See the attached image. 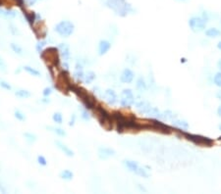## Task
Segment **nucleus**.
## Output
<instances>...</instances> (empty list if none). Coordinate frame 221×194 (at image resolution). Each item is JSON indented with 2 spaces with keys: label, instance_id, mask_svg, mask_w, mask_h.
<instances>
[{
  "label": "nucleus",
  "instance_id": "1",
  "mask_svg": "<svg viewBox=\"0 0 221 194\" xmlns=\"http://www.w3.org/2000/svg\"><path fill=\"white\" fill-rule=\"evenodd\" d=\"M105 3L109 8L120 16H126L132 11V7L125 0H105Z\"/></svg>",
  "mask_w": 221,
  "mask_h": 194
},
{
  "label": "nucleus",
  "instance_id": "2",
  "mask_svg": "<svg viewBox=\"0 0 221 194\" xmlns=\"http://www.w3.org/2000/svg\"><path fill=\"white\" fill-rule=\"evenodd\" d=\"M206 23H208V18L205 15L204 16H193L189 20V27L190 29L194 31V33H201V31L205 30L206 27Z\"/></svg>",
  "mask_w": 221,
  "mask_h": 194
},
{
  "label": "nucleus",
  "instance_id": "3",
  "mask_svg": "<svg viewBox=\"0 0 221 194\" xmlns=\"http://www.w3.org/2000/svg\"><path fill=\"white\" fill-rule=\"evenodd\" d=\"M55 31L63 37H68L74 33V25L70 21H61L55 26Z\"/></svg>",
  "mask_w": 221,
  "mask_h": 194
},
{
  "label": "nucleus",
  "instance_id": "4",
  "mask_svg": "<svg viewBox=\"0 0 221 194\" xmlns=\"http://www.w3.org/2000/svg\"><path fill=\"white\" fill-rule=\"evenodd\" d=\"M123 163L130 172H135L136 175L142 176V178H148V174L147 172V171H145L144 168L140 167V165H139L137 162L131 161V160H125Z\"/></svg>",
  "mask_w": 221,
  "mask_h": 194
},
{
  "label": "nucleus",
  "instance_id": "5",
  "mask_svg": "<svg viewBox=\"0 0 221 194\" xmlns=\"http://www.w3.org/2000/svg\"><path fill=\"white\" fill-rule=\"evenodd\" d=\"M135 103V96L131 89H124L121 93L120 104L125 108H130Z\"/></svg>",
  "mask_w": 221,
  "mask_h": 194
},
{
  "label": "nucleus",
  "instance_id": "6",
  "mask_svg": "<svg viewBox=\"0 0 221 194\" xmlns=\"http://www.w3.org/2000/svg\"><path fill=\"white\" fill-rule=\"evenodd\" d=\"M73 91L80 97V99L83 101V103L85 104V108H92L94 107V99H92L90 95L85 92V90L82 89V88H73Z\"/></svg>",
  "mask_w": 221,
  "mask_h": 194
},
{
  "label": "nucleus",
  "instance_id": "7",
  "mask_svg": "<svg viewBox=\"0 0 221 194\" xmlns=\"http://www.w3.org/2000/svg\"><path fill=\"white\" fill-rule=\"evenodd\" d=\"M189 140L193 141V142L199 144V145H210L212 143V140L209 139L208 137H205L202 135H186Z\"/></svg>",
  "mask_w": 221,
  "mask_h": 194
},
{
  "label": "nucleus",
  "instance_id": "8",
  "mask_svg": "<svg viewBox=\"0 0 221 194\" xmlns=\"http://www.w3.org/2000/svg\"><path fill=\"white\" fill-rule=\"evenodd\" d=\"M57 50L55 48H49L47 50H45L44 53L42 54V58L44 59V61L46 62L48 60V64H57L58 62V58H57V54H56Z\"/></svg>",
  "mask_w": 221,
  "mask_h": 194
},
{
  "label": "nucleus",
  "instance_id": "9",
  "mask_svg": "<svg viewBox=\"0 0 221 194\" xmlns=\"http://www.w3.org/2000/svg\"><path fill=\"white\" fill-rule=\"evenodd\" d=\"M135 74L130 69H125L120 76V80L124 83H131L134 80Z\"/></svg>",
  "mask_w": 221,
  "mask_h": 194
},
{
  "label": "nucleus",
  "instance_id": "10",
  "mask_svg": "<svg viewBox=\"0 0 221 194\" xmlns=\"http://www.w3.org/2000/svg\"><path fill=\"white\" fill-rule=\"evenodd\" d=\"M115 155V151L108 147H100L98 149V156L102 160H106Z\"/></svg>",
  "mask_w": 221,
  "mask_h": 194
},
{
  "label": "nucleus",
  "instance_id": "11",
  "mask_svg": "<svg viewBox=\"0 0 221 194\" xmlns=\"http://www.w3.org/2000/svg\"><path fill=\"white\" fill-rule=\"evenodd\" d=\"M136 108L138 109V111L142 113V114H145L148 115V113L149 112V110L151 109V105L148 103V101L142 100L140 102H138L136 104Z\"/></svg>",
  "mask_w": 221,
  "mask_h": 194
},
{
  "label": "nucleus",
  "instance_id": "12",
  "mask_svg": "<svg viewBox=\"0 0 221 194\" xmlns=\"http://www.w3.org/2000/svg\"><path fill=\"white\" fill-rule=\"evenodd\" d=\"M104 98H105V100L107 101V103L111 104V105H114L117 101H118V98H117V94L115 93V91L112 90V89L105 90V92H104Z\"/></svg>",
  "mask_w": 221,
  "mask_h": 194
},
{
  "label": "nucleus",
  "instance_id": "13",
  "mask_svg": "<svg viewBox=\"0 0 221 194\" xmlns=\"http://www.w3.org/2000/svg\"><path fill=\"white\" fill-rule=\"evenodd\" d=\"M111 48V43L107 40H100L98 44V54L99 55H104L106 54L109 49Z\"/></svg>",
  "mask_w": 221,
  "mask_h": 194
},
{
  "label": "nucleus",
  "instance_id": "14",
  "mask_svg": "<svg viewBox=\"0 0 221 194\" xmlns=\"http://www.w3.org/2000/svg\"><path fill=\"white\" fill-rule=\"evenodd\" d=\"M55 144H56V146L58 147L59 149L66 155V156H68V157H73L74 156V152H73V151L71 150L67 145H65V144H64L63 142H61V141L57 140V141H55Z\"/></svg>",
  "mask_w": 221,
  "mask_h": 194
},
{
  "label": "nucleus",
  "instance_id": "15",
  "mask_svg": "<svg viewBox=\"0 0 221 194\" xmlns=\"http://www.w3.org/2000/svg\"><path fill=\"white\" fill-rule=\"evenodd\" d=\"M172 125L175 126V128L179 129L181 130H187L189 129V123L184 121V120H181V119H174L172 121Z\"/></svg>",
  "mask_w": 221,
  "mask_h": 194
},
{
  "label": "nucleus",
  "instance_id": "16",
  "mask_svg": "<svg viewBox=\"0 0 221 194\" xmlns=\"http://www.w3.org/2000/svg\"><path fill=\"white\" fill-rule=\"evenodd\" d=\"M59 50L61 52L62 57L65 61H68L70 59V48L66 43H61L59 45Z\"/></svg>",
  "mask_w": 221,
  "mask_h": 194
},
{
  "label": "nucleus",
  "instance_id": "17",
  "mask_svg": "<svg viewBox=\"0 0 221 194\" xmlns=\"http://www.w3.org/2000/svg\"><path fill=\"white\" fill-rule=\"evenodd\" d=\"M205 35L208 37H217L220 35V30L218 29H216V28H209L205 31Z\"/></svg>",
  "mask_w": 221,
  "mask_h": 194
},
{
  "label": "nucleus",
  "instance_id": "18",
  "mask_svg": "<svg viewBox=\"0 0 221 194\" xmlns=\"http://www.w3.org/2000/svg\"><path fill=\"white\" fill-rule=\"evenodd\" d=\"M74 174L70 170H64L60 172V178L62 179H65V181H71L73 178Z\"/></svg>",
  "mask_w": 221,
  "mask_h": 194
},
{
  "label": "nucleus",
  "instance_id": "19",
  "mask_svg": "<svg viewBox=\"0 0 221 194\" xmlns=\"http://www.w3.org/2000/svg\"><path fill=\"white\" fill-rule=\"evenodd\" d=\"M148 116L151 118H161L162 117V114L159 112V110L157 108L155 107H151V109L149 110V112L148 113Z\"/></svg>",
  "mask_w": 221,
  "mask_h": 194
},
{
  "label": "nucleus",
  "instance_id": "20",
  "mask_svg": "<svg viewBox=\"0 0 221 194\" xmlns=\"http://www.w3.org/2000/svg\"><path fill=\"white\" fill-rule=\"evenodd\" d=\"M136 86L140 91H145V90H147V88H148L147 83H145V80L142 79V77H139V79H138Z\"/></svg>",
  "mask_w": 221,
  "mask_h": 194
},
{
  "label": "nucleus",
  "instance_id": "21",
  "mask_svg": "<svg viewBox=\"0 0 221 194\" xmlns=\"http://www.w3.org/2000/svg\"><path fill=\"white\" fill-rule=\"evenodd\" d=\"M95 80V74L94 72H88L84 76V80L85 83H91Z\"/></svg>",
  "mask_w": 221,
  "mask_h": 194
},
{
  "label": "nucleus",
  "instance_id": "22",
  "mask_svg": "<svg viewBox=\"0 0 221 194\" xmlns=\"http://www.w3.org/2000/svg\"><path fill=\"white\" fill-rule=\"evenodd\" d=\"M24 70L26 71L27 73H28L30 75L34 76V77H40V73L38 72L37 70H35L34 68H31L30 66H25Z\"/></svg>",
  "mask_w": 221,
  "mask_h": 194
},
{
  "label": "nucleus",
  "instance_id": "23",
  "mask_svg": "<svg viewBox=\"0 0 221 194\" xmlns=\"http://www.w3.org/2000/svg\"><path fill=\"white\" fill-rule=\"evenodd\" d=\"M15 94H16V96L20 97V98H28V97L31 96L30 91H28L26 89H19V90H17L16 92H15Z\"/></svg>",
  "mask_w": 221,
  "mask_h": 194
},
{
  "label": "nucleus",
  "instance_id": "24",
  "mask_svg": "<svg viewBox=\"0 0 221 194\" xmlns=\"http://www.w3.org/2000/svg\"><path fill=\"white\" fill-rule=\"evenodd\" d=\"M74 75H75V77H77V79L84 80V76H85V74H84V72H83V68H82L81 66L79 67V65H77V66H76V70H75Z\"/></svg>",
  "mask_w": 221,
  "mask_h": 194
},
{
  "label": "nucleus",
  "instance_id": "25",
  "mask_svg": "<svg viewBox=\"0 0 221 194\" xmlns=\"http://www.w3.org/2000/svg\"><path fill=\"white\" fill-rule=\"evenodd\" d=\"M47 129H51V132H53L56 135H58L59 136H65L66 135V132L60 128H53V126H47Z\"/></svg>",
  "mask_w": 221,
  "mask_h": 194
},
{
  "label": "nucleus",
  "instance_id": "26",
  "mask_svg": "<svg viewBox=\"0 0 221 194\" xmlns=\"http://www.w3.org/2000/svg\"><path fill=\"white\" fill-rule=\"evenodd\" d=\"M162 117L164 118V119H166V120H169V121H171L172 122L174 119H176L177 118V116L176 115H174V113L173 112H171V111H165L164 113H163L162 114Z\"/></svg>",
  "mask_w": 221,
  "mask_h": 194
},
{
  "label": "nucleus",
  "instance_id": "27",
  "mask_svg": "<svg viewBox=\"0 0 221 194\" xmlns=\"http://www.w3.org/2000/svg\"><path fill=\"white\" fill-rule=\"evenodd\" d=\"M213 83L216 86L221 87V71H219L218 73L215 74V76L213 77Z\"/></svg>",
  "mask_w": 221,
  "mask_h": 194
},
{
  "label": "nucleus",
  "instance_id": "28",
  "mask_svg": "<svg viewBox=\"0 0 221 194\" xmlns=\"http://www.w3.org/2000/svg\"><path fill=\"white\" fill-rule=\"evenodd\" d=\"M52 119H53V121H54L55 123H62V122H63L62 114H61V113H58V112L53 114Z\"/></svg>",
  "mask_w": 221,
  "mask_h": 194
},
{
  "label": "nucleus",
  "instance_id": "29",
  "mask_svg": "<svg viewBox=\"0 0 221 194\" xmlns=\"http://www.w3.org/2000/svg\"><path fill=\"white\" fill-rule=\"evenodd\" d=\"M24 136L26 137V139H27L30 143H33V142H34L35 140H37V136H35L34 135H33V133L26 132V133H25V135H24Z\"/></svg>",
  "mask_w": 221,
  "mask_h": 194
},
{
  "label": "nucleus",
  "instance_id": "30",
  "mask_svg": "<svg viewBox=\"0 0 221 194\" xmlns=\"http://www.w3.org/2000/svg\"><path fill=\"white\" fill-rule=\"evenodd\" d=\"M11 48L13 49V51H14V52L17 53V54H19V55H22V54H23V49L21 48L18 44L12 43V44H11Z\"/></svg>",
  "mask_w": 221,
  "mask_h": 194
},
{
  "label": "nucleus",
  "instance_id": "31",
  "mask_svg": "<svg viewBox=\"0 0 221 194\" xmlns=\"http://www.w3.org/2000/svg\"><path fill=\"white\" fill-rule=\"evenodd\" d=\"M15 117H16V119L19 120V121H24V120H26L25 115L21 111H16L15 112Z\"/></svg>",
  "mask_w": 221,
  "mask_h": 194
},
{
  "label": "nucleus",
  "instance_id": "32",
  "mask_svg": "<svg viewBox=\"0 0 221 194\" xmlns=\"http://www.w3.org/2000/svg\"><path fill=\"white\" fill-rule=\"evenodd\" d=\"M0 86L5 88V89H7V90H11V88H12L11 85H10L8 83L4 82V80H0Z\"/></svg>",
  "mask_w": 221,
  "mask_h": 194
},
{
  "label": "nucleus",
  "instance_id": "33",
  "mask_svg": "<svg viewBox=\"0 0 221 194\" xmlns=\"http://www.w3.org/2000/svg\"><path fill=\"white\" fill-rule=\"evenodd\" d=\"M37 163L41 166H45L46 164H47V161H46V159L43 156H38L37 157Z\"/></svg>",
  "mask_w": 221,
  "mask_h": 194
},
{
  "label": "nucleus",
  "instance_id": "34",
  "mask_svg": "<svg viewBox=\"0 0 221 194\" xmlns=\"http://www.w3.org/2000/svg\"><path fill=\"white\" fill-rule=\"evenodd\" d=\"M82 119L85 120V121H90L91 117H90V115H88V111L84 110L83 112H82Z\"/></svg>",
  "mask_w": 221,
  "mask_h": 194
},
{
  "label": "nucleus",
  "instance_id": "35",
  "mask_svg": "<svg viewBox=\"0 0 221 194\" xmlns=\"http://www.w3.org/2000/svg\"><path fill=\"white\" fill-rule=\"evenodd\" d=\"M6 68H7L6 63L4 62V60L0 57V70H2L3 72H6V70H7Z\"/></svg>",
  "mask_w": 221,
  "mask_h": 194
},
{
  "label": "nucleus",
  "instance_id": "36",
  "mask_svg": "<svg viewBox=\"0 0 221 194\" xmlns=\"http://www.w3.org/2000/svg\"><path fill=\"white\" fill-rule=\"evenodd\" d=\"M52 93V88L50 87H46L43 89V92H42V94H43V96H49Z\"/></svg>",
  "mask_w": 221,
  "mask_h": 194
},
{
  "label": "nucleus",
  "instance_id": "37",
  "mask_svg": "<svg viewBox=\"0 0 221 194\" xmlns=\"http://www.w3.org/2000/svg\"><path fill=\"white\" fill-rule=\"evenodd\" d=\"M217 114H218L219 117H221V105L218 107V109H217Z\"/></svg>",
  "mask_w": 221,
  "mask_h": 194
},
{
  "label": "nucleus",
  "instance_id": "38",
  "mask_svg": "<svg viewBox=\"0 0 221 194\" xmlns=\"http://www.w3.org/2000/svg\"><path fill=\"white\" fill-rule=\"evenodd\" d=\"M217 67H218V69L221 71V59L219 60L218 62H217Z\"/></svg>",
  "mask_w": 221,
  "mask_h": 194
},
{
  "label": "nucleus",
  "instance_id": "39",
  "mask_svg": "<svg viewBox=\"0 0 221 194\" xmlns=\"http://www.w3.org/2000/svg\"><path fill=\"white\" fill-rule=\"evenodd\" d=\"M0 190H1V191H2L3 193H5V192H6V190H5L4 188H3V186H2L1 183H0Z\"/></svg>",
  "mask_w": 221,
  "mask_h": 194
},
{
  "label": "nucleus",
  "instance_id": "40",
  "mask_svg": "<svg viewBox=\"0 0 221 194\" xmlns=\"http://www.w3.org/2000/svg\"><path fill=\"white\" fill-rule=\"evenodd\" d=\"M217 48H218L219 50H221V41H219L218 43H217Z\"/></svg>",
  "mask_w": 221,
  "mask_h": 194
},
{
  "label": "nucleus",
  "instance_id": "41",
  "mask_svg": "<svg viewBox=\"0 0 221 194\" xmlns=\"http://www.w3.org/2000/svg\"><path fill=\"white\" fill-rule=\"evenodd\" d=\"M217 96H218V97L220 98V99H221V91H220V92H219L218 94H217Z\"/></svg>",
  "mask_w": 221,
  "mask_h": 194
},
{
  "label": "nucleus",
  "instance_id": "42",
  "mask_svg": "<svg viewBox=\"0 0 221 194\" xmlns=\"http://www.w3.org/2000/svg\"><path fill=\"white\" fill-rule=\"evenodd\" d=\"M180 1H185V0H180Z\"/></svg>",
  "mask_w": 221,
  "mask_h": 194
}]
</instances>
